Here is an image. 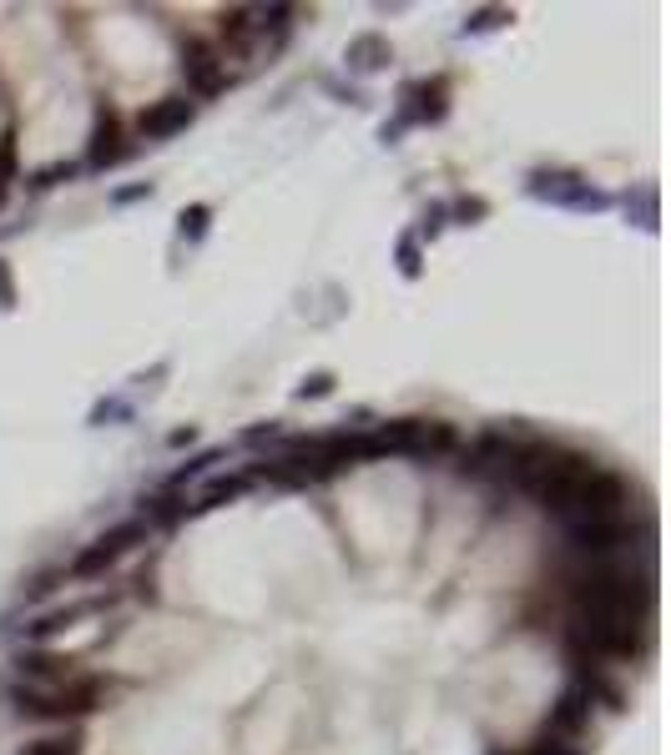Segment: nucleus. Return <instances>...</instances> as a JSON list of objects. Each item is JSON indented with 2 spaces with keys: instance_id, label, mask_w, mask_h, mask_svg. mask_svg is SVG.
I'll use <instances>...</instances> for the list:
<instances>
[{
  "instance_id": "1",
  "label": "nucleus",
  "mask_w": 671,
  "mask_h": 755,
  "mask_svg": "<svg viewBox=\"0 0 671 755\" xmlns=\"http://www.w3.org/2000/svg\"><path fill=\"white\" fill-rule=\"evenodd\" d=\"M571 604L575 614H621V620H651L657 610V590L651 579H636L631 569L616 565H591L571 575Z\"/></svg>"
},
{
  "instance_id": "2",
  "label": "nucleus",
  "mask_w": 671,
  "mask_h": 755,
  "mask_svg": "<svg viewBox=\"0 0 671 755\" xmlns=\"http://www.w3.org/2000/svg\"><path fill=\"white\" fill-rule=\"evenodd\" d=\"M565 649L586 660H641L651 649V620H621V614H571Z\"/></svg>"
},
{
  "instance_id": "3",
  "label": "nucleus",
  "mask_w": 671,
  "mask_h": 755,
  "mask_svg": "<svg viewBox=\"0 0 671 755\" xmlns=\"http://www.w3.org/2000/svg\"><path fill=\"white\" fill-rule=\"evenodd\" d=\"M107 696H111V680H101V675H72L66 685H51V690L15 685L11 705L31 720H82L107 705Z\"/></svg>"
},
{
  "instance_id": "4",
  "label": "nucleus",
  "mask_w": 671,
  "mask_h": 755,
  "mask_svg": "<svg viewBox=\"0 0 671 755\" xmlns=\"http://www.w3.org/2000/svg\"><path fill=\"white\" fill-rule=\"evenodd\" d=\"M626 504H631V484H626L621 473L591 469L586 479L571 489V499H565V508H561V519H571V524L612 519V514H626Z\"/></svg>"
},
{
  "instance_id": "5",
  "label": "nucleus",
  "mask_w": 671,
  "mask_h": 755,
  "mask_svg": "<svg viewBox=\"0 0 671 755\" xmlns=\"http://www.w3.org/2000/svg\"><path fill=\"white\" fill-rule=\"evenodd\" d=\"M177 66L182 76H187V91L203 96V101H213V96H223L232 86V72H228V51L213 46V41L203 36H177Z\"/></svg>"
},
{
  "instance_id": "6",
  "label": "nucleus",
  "mask_w": 671,
  "mask_h": 755,
  "mask_svg": "<svg viewBox=\"0 0 671 755\" xmlns=\"http://www.w3.org/2000/svg\"><path fill=\"white\" fill-rule=\"evenodd\" d=\"M137 544H147V519H121V524H111L101 539L86 544L82 555L61 569V575H66V579H96V575H107V569L117 565L121 555H132Z\"/></svg>"
},
{
  "instance_id": "7",
  "label": "nucleus",
  "mask_w": 671,
  "mask_h": 755,
  "mask_svg": "<svg viewBox=\"0 0 671 755\" xmlns=\"http://www.w3.org/2000/svg\"><path fill=\"white\" fill-rule=\"evenodd\" d=\"M530 197L565 201V207H581V212H606V207H612L606 192H596L591 182L571 177V172H535V177H530Z\"/></svg>"
},
{
  "instance_id": "8",
  "label": "nucleus",
  "mask_w": 671,
  "mask_h": 755,
  "mask_svg": "<svg viewBox=\"0 0 671 755\" xmlns=\"http://www.w3.org/2000/svg\"><path fill=\"white\" fill-rule=\"evenodd\" d=\"M565 539H571V549H581V555L606 559V555H616V549H626V544L636 539V529H631V519H626V514H612V519L571 524V529H565Z\"/></svg>"
},
{
  "instance_id": "9",
  "label": "nucleus",
  "mask_w": 671,
  "mask_h": 755,
  "mask_svg": "<svg viewBox=\"0 0 671 755\" xmlns=\"http://www.w3.org/2000/svg\"><path fill=\"white\" fill-rule=\"evenodd\" d=\"M11 665H15V675H21V685L51 690V685H66V680H72L76 665H82V655H61V649H46V645H25Z\"/></svg>"
},
{
  "instance_id": "10",
  "label": "nucleus",
  "mask_w": 671,
  "mask_h": 755,
  "mask_svg": "<svg viewBox=\"0 0 671 755\" xmlns=\"http://www.w3.org/2000/svg\"><path fill=\"white\" fill-rule=\"evenodd\" d=\"M192 127V101L182 91L172 96H156L152 107L137 111V131H142L147 142H167V136H177V131Z\"/></svg>"
},
{
  "instance_id": "11",
  "label": "nucleus",
  "mask_w": 671,
  "mask_h": 755,
  "mask_svg": "<svg viewBox=\"0 0 671 755\" xmlns=\"http://www.w3.org/2000/svg\"><path fill=\"white\" fill-rule=\"evenodd\" d=\"M127 136H121V117L111 107L96 111V127H91V142H86V166L91 172H107V166H117L121 156H127Z\"/></svg>"
},
{
  "instance_id": "12",
  "label": "nucleus",
  "mask_w": 671,
  "mask_h": 755,
  "mask_svg": "<svg viewBox=\"0 0 671 755\" xmlns=\"http://www.w3.org/2000/svg\"><path fill=\"white\" fill-rule=\"evenodd\" d=\"M586 731H591V700L581 696V690H565V696L551 705V720H545V735H551V741L575 745Z\"/></svg>"
},
{
  "instance_id": "13",
  "label": "nucleus",
  "mask_w": 671,
  "mask_h": 755,
  "mask_svg": "<svg viewBox=\"0 0 671 755\" xmlns=\"http://www.w3.org/2000/svg\"><path fill=\"white\" fill-rule=\"evenodd\" d=\"M107 604H111L107 594H86V600H76V604H61V610L36 614V620L25 625V635H31V639H51V635H61V630H72V625H82V620H91V614H101Z\"/></svg>"
},
{
  "instance_id": "14",
  "label": "nucleus",
  "mask_w": 671,
  "mask_h": 755,
  "mask_svg": "<svg viewBox=\"0 0 671 755\" xmlns=\"http://www.w3.org/2000/svg\"><path fill=\"white\" fill-rule=\"evenodd\" d=\"M404 96H420V107H409L404 121H444V111H450V81L444 76L404 86Z\"/></svg>"
},
{
  "instance_id": "15",
  "label": "nucleus",
  "mask_w": 671,
  "mask_h": 755,
  "mask_svg": "<svg viewBox=\"0 0 671 755\" xmlns=\"http://www.w3.org/2000/svg\"><path fill=\"white\" fill-rule=\"evenodd\" d=\"M252 489L248 473H223V479H213V484L197 494V504H192V514H207V508H223V504H238L242 494Z\"/></svg>"
},
{
  "instance_id": "16",
  "label": "nucleus",
  "mask_w": 671,
  "mask_h": 755,
  "mask_svg": "<svg viewBox=\"0 0 671 755\" xmlns=\"http://www.w3.org/2000/svg\"><path fill=\"white\" fill-rule=\"evenodd\" d=\"M389 56H394V51H389V41L379 36V31H364V36H354L348 41V66H354V72H379V66H389Z\"/></svg>"
},
{
  "instance_id": "17",
  "label": "nucleus",
  "mask_w": 671,
  "mask_h": 755,
  "mask_svg": "<svg viewBox=\"0 0 671 755\" xmlns=\"http://www.w3.org/2000/svg\"><path fill=\"white\" fill-rule=\"evenodd\" d=\"M187 514H192V504L177 489H162V494L147 499V519H156V524H177V519H187Z\"/></svg>"
},
{
  "instance_id": "18",
  "label": "nucleus",
  "mask_w": 671,
  "mask_h": 755,
  "mask_svg": "<svg viewBox=\"0 0 671 755\" xmlns=\"http://www.w3.org/2000/svg\"><path fill=\"white\" fill-rule=\"evenodd\" d=\"M21 755H82V735H76V731H66V735H46V741L21 745Z\"/></svg>"
},
{
  "instance_id": "19",
  "label": "nucleus",
  "mask_w": 671,
  "mask_h": 755,
  "mask_svg": "<svg viewBox=\"0 0 671 755\" xmlns=\"http://www.w3.org/2000/svg\"><path fill=\"white\" fill-rule=\"evenodd\" d=\"M177 222H182V237H187V242H203L207 222H213V207H203V201H197V207H187V212L177 217Z\"/></svg>"
},
{
  "instance_id": "20",
  "label": "nucleus",
  "mask_w": 671,
  "mask_h": 755,
  "mask_svg": "<svg viewBox=\"0 0 671 755\" xmlns=\"http://www.w3.org/2000/svg\"><path fill=\"white\" fill-rule=\"evenodd\" d=\"M505 21H510V11H505V6H485V11H475L465 21V36H479V31H500Z\"/></svg>"
},
{
  "instance_id": "21",
  "label": "nucleus",
  "mask_w": 671,
  "mask_h": 755,
  "mask_svg": "<svg viewBox=\"0 0 671 755\" xmlns=\"http://www.w3.org/2000/svg\"><path fill=\"white\" fill-rule=\"evenodd\" d=\"M213 463H223V449H207V453H197V459H192V463H182V469L172 473V489H182V484H187V479H197V473H207V469H213Z\"/></svg>"
},
{
  "instance_id": "22",
  "label": "nucleus",
  "mask_w": 671,
  "mask_h": 755,
  "mask_svg": "<svg viewBox=\"0 0 671 755\" xmlns=\"http://www.w3.org/2000/svg\"><path fill=\"white\" fill-rule=\"evenodd\" d=\"M420 267H424L420 262V237L404 232L399 237V272H404V277H420Z\"/></svg>"
},
{
  "instance_id": "23",
  "label": "nucleus",
  "mask_w": 671,
  "mask_h": 755,
  "mask_svg": "<svg viewBox=\"0 0 671 755\" xmlns=\"http://www.w3.org/2000/svg\"><path fill=\"white\" fill-rule=\"evenodd\" d=\"M15 152H21L15 127H6V131H0V182H15Z\"/></svg>"
},
{
  "instance_id": "24",
  "label": "nucleus",
  "mask_w": 671,
  "mask_h": 755,
  "mask_svg": "<svg viewBox=\"0 0 671 755\" xmlns=\"http://www.w3.org/2000/svg\"><path fill=\"white\" fill-rule=\"evenodd\" d=\"M490 212V207H485V201L479 197H459L455 207H450V217H459V227H469V222H479V217Z\"/></svg>"
},
{
  "instance_id": "25",
  "label": "nucleus",
  "mask_w": 671,
  "mask_h": 755,
  "mask_svg": "<svg viewBox=\"0 0 671 755\" xmlns=\"http://www.w3.org/2000/svg\"><path fill=\"white\" fill-rule=\"evenodd\" d=\"M328 393H334V378L328 373H313L299 383V398H328Z\"/></svg>"
},
{
  "instance_id": "26",
  "label": "nucleus",
  "mask_w": 671,
  "mask_h": 755,
  "mask_svg": "<svg viewBox=\"0 0 671 755\" xmlns=\"http://www.w3.org/2000/svg\"><path fill=\"white\" fill-rule=\"evenodd\" d=\"M15 307V272H11V262L0 258V313H11Z\"/></svg>"
},
{
  "instance_id": "27",
  "label": "nucleus",
  "mask_w": 671,
  "mask_h": 755,
  "mask_svg": "<svg viewBox=\"0 0 671 755\" xmlns=\"http://www.w3.org/2000/svg\"><path fill=\"white\" fill-rule=\"evenodd\" d=\"M72 177H76V166H72V162H66V166H46V172L36 177V187L46 192V187H61V182H72Z\"/></svg>"
},
{
  "instance_id": "28",
  "label": "nucleus",
  "mask_w": 671,
  "mask_h": 755,
  "mask_svg": "<svg viewBox=\"0 0 671 755\" xmlns=\"http://www.w3.org/2000/svg\"><path fill=\"white\" fill-rule=\"evenodd\" d=\"M636 217L641 227H657V192H636Z\"/></svg>"
},
{
  "instance_id": "29",
  "label": "nucleus",
  "mask_w": 671,
  "mask_h": 755,
  "mask_svg": "<svg viewBox=\"0 0 671 755\" xmlns=\"http://www.w3.org/2000/svg\"><path fill=\"white\" fill-rule=\"evenodd\" d=\"M273 438H283V428L278 424H252L248 434H242V444H273Z\"/></svg>"
},
{
  "instance_id": "30",
  "label": "nucleus",
  "mask_w": 671,
  "mask_h": 755,
  "mask_svg": "<svg viewBox=\"0 0 671 755\" xmlns=\"http://www.w3.org/2000/svg\"><path fill=\"white\" fill-rule=\"evenodd\" d=\"M444 217H450V207L444 201H434V207H424V237H434L444 227Z\"/></svg>"
},
{
  "instance_id": "31",
  "label": "nucleus",
  "mask_w": 671,
  "mask_h": 755,
  "mask_svg": "<svg viewBox=\"0 0 671 755\" xmlns=\"http://www.w3.org/2000/svg\"><path fill=\"white\" fill-rule=\"evenodd\" d=\"M142 197H152V187H121L111 201H117V207H127V201H142Z\"/></svg>"
},
{
  "instance_id": "32",
  "label": "nucleus",
  "mask_w": 671,
  "mask_h": 755,
  "mask_svg": "<svg viewBox=\"0 0 671 755\" xmlns=\"http://www.w3.org/2000/svg\"><path fill=\"white\" fill-rule=\"evenodd\" d=\"M6 197H11V182H0V207H6Z\"/></svg>"
}]
</instances>
